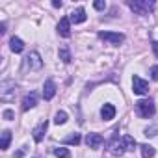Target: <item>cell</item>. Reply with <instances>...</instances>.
Instances as JSON below:
<instances>
[{
	"instance_id": "cell-26",
	"label": "cell",
	"mask_w": 158,
	"mask_h": 158,
	"mask_svg": "<svg viewBox=\"0 0 158 158\" xmlns=\"http://www.w3.org/2000/svg\"><path fill=\"white\" fill-rule=\"evenodd\" d=\"M2 115H4V119H6V121H11V119L15 117L13 110H4V114H2Z\"/></svg>"
},
{
	"instance_id": "cell-15",
	"label": "cell",
	"mask_w": 158,
	"mask_h": 158,
	"mask_svg": "<svg viewBox=\"0 0 158 158\" xmlns=\"http://www.w3.org/2000/svg\"><path fill=\"white\" fill-rule=\"evenodd\" d=\"M10 48L15 52V54H21L23 50H24V43H23V39H19V37H11L10 39Z\"/></svg>"
},
{
	"instance_id": "cell-22",
	"label": "cell",
	"mask_w": 158,
	"mask_h": 158,
	"mask_svg": "<svg viewBox=\"0 0 158 158\" xmlns=\"http://www.w3.org/2000/svg\"><path fill=\"white\" fill-rule=\"evenodd\" d=\"M54 154H56L58 158H71V152H69V149H65V147H56V149H54Z\"/></svg>"
},
{
	"instance_id": "cell-27",
	"label": "cell",
	"mask_w": 158,
	"mask_h": 158,
	"mask_svg": "<svg viewBox=\"0 0 158 158\" xmlns=\"http://www.w3.org/2000/svg\"><path fill=\"white\" fill-rule=\"evenodd\" d=\"M24 152H26V147H23L19 152H15V158H23V156H24Z\"/></svg>"
},
{
	"instance_id": "cell-18",
	"label": "cell",
	"mask_w": 158,
	"mask_h": 158,
	"mask_svg": "<svg viewBox=\"0 0 158 158\" xmlns=\"http://www.w3.org/2000/svg\"><path fill=\"white\" fill-rule=\"evenodd\" d=\"M123 145H125V151H134V147H136V139L132 138V136H128V134H125L123 138Z\"/></svg>"
},
{
	"instance_id": "cell-21",
	"label": "cell",
	"mask_w": 158,
	"mask_h": 158,
	"mask_svg": "<svg viewBox=\"0 0 158 158\" xmlns=\"http://www.w3.org/2000/svg\"><path fill=\"white\" fill-rule=\"evenodd\" d=\"M80 141H82V138H80V134H76V132H74L73 136H67V138L63 139L65 145H78Z\"/></svg>"
},
{
	"instance_id": "cell-25",
	"label": "cell",
	"mask_w": 158,
	"mask_h": 158,
	"mask_svg": "<svg viewBox=\"0 0 158 158\" xmlns=\"http://www.w3.org/2000/svg\"><path fill=\"white\" fill-rule=\"evenodd\" d=\"M93 8L99 10V11H102V10L106 8V2H102V0H97V2H93Z\"/></svg>"
},
{
	"instance_id": "cell-20",
	"label": "cell",
	"mask_w": 158,
	"mask_h": 158,
	"mask_svg": "<svg viewBox=\"0 0 158 158\" xmlns=\"http://www.w3.org/2000/svg\"><path fill=\"white\" fill-rule=\"evenodd\" d=\"M67 119H69V115H67V112H63V110L56 112V115H54V123H56V125H63V123H67Z\"/></svg>"
},
{
	"instance_id": "cell-2",
	"label": "cell",
	"mask_w": 158,
	"mask_h": 158,
	"mask_svg": "<svg viewBox=\"0 0 158 158\" xmlns=\"http://www.w3.org/2000/svg\"><path fill=\"white\" fill-rule=\"evenodd\" d=\"M152 2L151 0H128V8L138 13V15H149L152 11Z\"/></svg>"
},
{
	"instance_id": "cell-30",
	"label": "cell",
	"mask_w": 158,
	"mask_h": 158,
	"mask_svg": "<svg viewBox=\"0 0 158 158\" xmlns=\"http://www.w3.org/2000/svg\"><path fill=\"white\" fill-rule=\"evenodd\" d=\"M4 32H6V24L2 23V24H0V34H4Z\"/></svg>"
},
{
	"instance_id": "cell-11",
	"label": "cell",
	"mask_w": 158,
	"mask_h": 158,
	"mask_svg": "<svg viewBox=\"0 0 158 158\" xmlns=\"http://www.w3.org/2000/svg\"><path fill=\"white\" fill-rule=\"evenodd\" d=\"M102 143H104V138H102L101 134L91 132V134H88V136H86V145H88L89 149H99Z\"/></svg>"
},
{
	"instance_id": "cell-4",
	"label": "cell",
	"mask_w": 158,
	"mask_h": 158,
	"mask_svg": "<svg viewBox=\"0 0 158 158\" xmlns=\"http://www.w3.org/2000/svg\"><path fill=\"white\" fill-rule=\"evenodd\" d=\"M15 89H17V86L13 80H2V84H0V97L4 101H8L15 95Z\"/></svg>"
},
{
	"instance_id": "cell-14",
	"label": "cell",
	"mask_w": 158,
	"mask_h": 158,
	"mask_svg": "<svg viewBox=\"0 0 158 158\" xmlns=\"http://www.w3.org/2000/svg\"><path fill=\"white\" fill-rule=\"evenodd\" d=\"M101 117H102L104 121H112V119L115 117V106L110 104V102H106V104L101 108Z\"/></svg>"
},
{
	"instance_id": "cell-16",
	"label": "cell",
	"mask_w": 158,
	"mask_h": 158,
	"mask_svg": "<svg viewBox=\"0 0 158 158\" xmlns=\"http://www.w3.org/2000/svg\"><path fill=\"white\" fill-rule=\"evenodd\" d=\"M58 56H60V60H61L63 63H71V60H73V56H71V50H69V47H61V48L58 50Z\"/></svg>"
},
{
	"instance_id": "cell-3",
	"label": "cell",
	"mask_w": 158,
	"mask_h": 158,
	"mask_svg": "<svg viewBox=\"0 0 158 158\" xmlns=\"http://www.w3.org/2000/svg\"><path fill=\"white\" fill-rule=\"evenodd\" d=\"M24 67L30 69V71H39L43 67V60H41V54L37 50H32L26 58H24Z\"/></svg>"
},
{
	"instance_id": "cell-12",
	"label": "cell",
	"mask_w": 158,
	"mask_h": 158,
	"mask_svg": "<svg viewBox=\"0 0 158 158\" xmlns=\"http://www.w3.org/2000/svg\"><path fill=\"white\" fill-rule=\"evenodd\" d=\"M35 104H37V93H35V91L26 93V95H24V99H23V110H24V112H28V110H32Z\"/></svg>"
},
{
	"instance_id": "cell-23",
	"label": "cell",
	"mask_w": 158,
	"mask_h": 158,
	"mask_svg": "<svg viewBox=\"0 0 158 158\" xmlns=\"http://www.w3.org/2000/svg\"><path fill=\"white\" fill-rule=\"evenodd\" d=\"M158 132V127H151V128H145V136L147 138H154Z\"/></svg>"
},
{
	"instance_id": "cell-7",
	"label": "cell",
	"mask_w": 158,
	"mask_h": 158,
	"mask_svg": "<svg viewBox=\"0 0 158 158\" xmlns=\"http://www.w3.org/2000/svg\"><path fill=\"white\" fill-rule=\"evenodd\" d=\"M108 151H110V154H114V156H121V154L125 152L123 139H119L117 136H114V138L108 141Z\"/></svg>"
},
{
	"instance_id": "cell-1",
	"label": "cell",
	"mask_w": 158,
	"mask_h": 158,
	"mask_svg": "<svg viewBox=\"0 0 158 158\" xmlns=\"http://www.w3.org/2000/svg\"><path fill=\"white\" fill-rule=\"evenodd\" d=\"M136 112H138V115H139V117L149 119V117H152V115H154L156 108H154V102H152L151 99H139V101L136 102Z\"/></svg>"
},
{
	"instance_id": "cell-5",
	"label": "cell",
	"mask_w": 158,
	"mask_h": 158,
	"mask_svg": "<svg viewBox=\"0 0 158 158\" xmlns=\"http://www.w3.org/2000/svg\"><path fill=\"white\" fill-rule=\"evenodd\" d=\"M99 37L102 41H108L110 45H121L125 41V35L119 32H99Z\"/></svg>"
},
{
	"instance_id": "cell-8",
	"label": "cell",
	"mask_w": 158,
	"mask_h": 158,
	"mask_svg": "<svg viewBox=\"0 0 158 158\" xmlns=\"http://www.w3.org/2000/svg\"><path fill=\"white\" fill-rule=\"evenodd\" d=\"M56 82L52 80V78H47L45 80V84H43V99L45 101H50V99H54V95H56Z\"/></svg>"
},
{
	"instance_id": "cell-19",
	"label": "cell",
	"mask_w": 158,
	"mask_h": 158,
	"mask_svg": "<svg viewBox=\"0 0 158 158\" xmlns=\"http://www.w3.org/2000/svg\"><path fill=\"white\" fill-rule=\"evenodd\" d=\"M10 141H11V132L10 130H4L2 132V139H0V149L6 151L10 147Z\"/></svg>"
},
{
	"instance_id": "cell-9",
	"label": "cell",
	"mask_w": 158,
	"mask_h": 158,
	"mask_svg": "<svg viewBox=\"0 0 158 158\" xmlns=\"http://www.w3.org/2000/svg\"><path fill=\"white\" fill-rule=\"evenodd\" d=\"M86 19H88V15H86V10L84 8H76L69 15V21L73 24H82V23H86Z\"/></svg>"
},
{
	"instance_id": "cell-13",
	"label": "cell",
	"mask_w": 158,
	"mask_h": 158,
	"mask_svg": "<svg viewBox=\"0 0 158 158\" xmlns=\"http://www.w3.org/2000/svg\"><path fill=\"white\" fill-rule=\"evenodd\" d=\"M58 34L61 37H69L71 35V21H69V17L60 19V23H58Z\"/></svg>"
},
{
	"instance_id": "cell-6",
	"label": "cell",
	"mask_w": 158,
	"mask_h": 158,
	"mask_svg": "<svg viewBox=\"0 0 158 158\" xmlns=\"http://www.w3.org/2000/svg\"><path fill=\"white\" fill-rule=\"evenodd\" d=\"M132 89L136 95H147L149 93V82H145L141 76H134L132 78Z\"/></svg>"
},
{
	"instance_id": "cell-29",
	"label": "cell",
	"mask_w": 158,
	"mask_h": 158,
	"mask_svg": "<svg viewBox=\"0 0 158 158\" xmlns=\"http://www.w3.org/2000/svg\"><path fill=\"white\" fill-rule=\"evenodd\" d=\"M52 6H54V8H61V2H60V0H54Z\"/></svg>"
},
{
	"instance_id": "cell-10",
	"label": "cell",
	"mask_w": 158,
	"mask_h": 158,
	"mask_svg": "<svg viewBox=\"0 0 158 158\" xmlns=\"http://www.w3.org/2000/svg\"><path fill=\"white\" fill-rule=\"evenodd\" d=\"M47 128H48V121H41L34 130H32V136H34V141H43L45 134H47Z\"/></svg>"
},
{
	"instance_id": "cell-28",
	"label": "cell",
	"mask_w": 158,
	"mask_h": 158,
	"mask_svg": "<svg viewBox=\"0 0 158 158\" xmlns=\"http://www.w3.org/2000/svg\"><path fill=\"white\" fill-rule=\"evenodd\" d=\"M152 50H154V56L158 58V41H152Z\"/></svg>"
},
{
	"instance_id": "cell-24",
	"label": "cell",
	"mask_w": 158,
	"mask_h": 158,
	"mask_svg": "<svg viewBox=\"0 0 158 158\" xmlns=\"http://www.w3.org/2000/svg\"><path fill=\"white\" fill-rule=\"evenodd\" d=\"M149 73H151V78H152V80H158V65H152V67L149 69Z\"/></svg>"
},
{
	"instance_id": "cell-17",
	"label": "cell",
	"mask_w": 158,
	"mask_h": 158,
	"mask_svg": "<svg viewBox=\"0 0 158 158\" xmlns=\"http://www.w3.org/2000/svg\"><path fill=\"white\" fill-rule=\"evenodd\" d=\"M139 149H141V156H143V158H152L154 152H156V149H154L152 145H149V143H143Z\"/></svg>"
}]
</instances>
